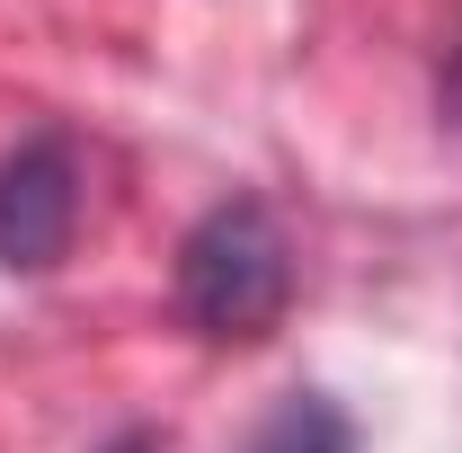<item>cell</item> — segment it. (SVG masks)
Masks as SVG:
<instances>
[{
	"instance_id": "cell-5",
	"label": "cell",
	"mask_w": 462,
	"mask_h": 453,
	"mask_svg": "<svg viewBox=\"0 0 462 453\" xmlns=\"http://www.w3.org/2000/svg\"><path fill=\"white\" fill-rule=\"evenodd\" d=\"M98 453H161V445H152V436L134 427V436H116V445H98Z\"/></svg>"
},
{
	"instance_id": "cell-1",
	"label": "cell",
	"mask_w": 462,
	"mask_h": 453,
	"mask_svg": "<svg viewBox=\"0 0 462 453\" xmlns=\"http://www.w3.org/2000/svg\"><path fill=\"white\" fill-rule=\"evenodd\" d=\"M285 302H293V249L258 196H223L178 240V311L196 338L249 347L285 320Z\"/></svg>"
},
{
	"instance_id": "cell-4",
	"label": "cell",
	"mask_w": 462,
	"mask_h": 453,
	"mask_svg": "<svg viewBox=\"0 0 462 453\" xmlns=\"http://www.w3.org/2000/svg\"><path fill=\"white\" fill-rule=\"evenodd\" d=\"M445 116L462 125V36H454V54H445Z\"/></svg>"
},
{
	"instance_id": "cell-3",
	"label": "cell",
	"mask_w": 462,
	"mask_h": 453,
	"mask_svg": "<svg viewBox=\"0 0 462 453\" xmlns=\"http://www.w3.org/2000/svg\"><path fill=\"white\" fill-rule=\"evenodd\" d=\"M249 453H356V427H346L338 400L293 392V400H276V409H267V427L249 436Z\"/></svg>"
},
{
	"instance_id": "cell-2",
	"label": "cell",
	"mask_w": 462,
	"mask_h": 453,
	"mask_svg": "<svg viewBox=\"0 0 462 453\" xmlns=\"http://www.w3.org/2000/svg\"><path fill=\"white\" fill-rule=\"evenodd\" d=\"M71 231H80V152L62 134H27L18 152H0V267L45 276L62 267Z\"/></svg>"
}]
</instances>
